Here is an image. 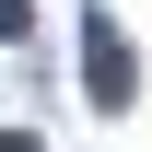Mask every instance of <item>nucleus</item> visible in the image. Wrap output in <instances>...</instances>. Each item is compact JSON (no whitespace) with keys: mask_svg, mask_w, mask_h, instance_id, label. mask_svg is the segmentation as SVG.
<instances>
[{"mask_svg":"<svg viewBox=\"0 0 152 152\" xmlns=\"http://www.w3.org/2000/svg\"><path fill=\"white\" fill-rule=\"evenodd\" d=\"M82 94H94L105 117H129V94H140V58H129L117 23H82Z\"/></svg>","mask_w":152,"mask_h":152,"instance_id":"obj_1","label":"nucleus"},{"mask_svg":"<svg viewBox=\"0 0 152 152\" xmlns=\"http://www.w3.org/2000/svg\"><path fill=\"white\" fill-rule=\"evenodd\" d=\"M0 35H23V0H0Z\"/></svg>","mask_w":152,"mask_h":152,"instance_id":"obj_2","label":"nucleus"},{"mask_svg":"<svg viewBox=\"0 0 152 152\" xmlns=\"http://www.w3.org/2000/svg\"><path fill=\"white\" fill-rule=\"evenodd\" d=\"M0 152H35V140H23V129H0Z\"/></svg>","mask_w":152,"mask_h":152,"instance_id":"obj_3","label":"nucleus"}]
</instances>
